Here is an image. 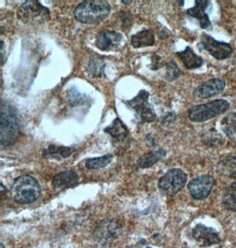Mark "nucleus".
<instances>
[{
	"label": "nucleus",
	"instance_id": "nucleus-1",
	"mask_svg": "<svg viewBox=\"0 0 236 248\" xmlns=\"http://www.w3.org/2000/svg\"><path fill=\"white\" fill-rule=\"evenodd\" d=\"M0 124L1 145L5 147L14 145L19 137L20 124L15 108L4 101L1 104Z\"/></svg>",
	"mask_w": 236,
	"mask_h": 248
},
{
	"label": "nucleus",
	"instance_id": "nucleus-2",
	"mask_svg": "<svg viewBox=\"0 0 236 248\" xmlns=\"http://www.w3.org/2000/svg\"><path fill=\"white\" fill-rule=\"evenodd\" d=\"M41 186L36 178L29 175L17 177L11 187V195L19 204H30L41 195Z\"/></svg>",
	"mask_w": 236,
	"mask_h": 248
},
{
	"label": "nucleus",
	"instance_id": "nucleus-3",
	"mask_svg": "<svg viewBox=\"0 0 236 248\" xmlns=\"http://www.w3.org/2000/svg\"><path fill=\"white\" fill-rule=\"evenodd\" d=\"M111 6L106 1H84L78 5L74 16L79 22L84 24H97L107 18Z\"/></svg>",
	"mask_w": 236,
	"mask_h": 248
},
{
	"label": "nucleus",
	"instance_id": "nucleus-4",
	"mask_svg": "<svg viewBox=\"0 0 236 248\" xmlns=\"http://www.w3.org/2000/svg\"><path fill=\"white\" fill-rule=\"evenodd\" d=\"M230 105L225 99H217L208 103L196 105L188 111L189 118L194 123H204L226 113Z\"/></svg>",
	"mask_w": 236,
	"mask_h": 248
},
{
	"label": "nucleus",
	"instance_id": "nucleus-5",
	"mask_svg": "<svg viewBox=\"0 0 236 248\" xmlns=\"http://www.w3.org/2000/svg\"><path fill=\"white\" fill-rule=\"evenodd\" d=\"M17 17L26 24H41L51 18L50 10L39 1H26L19 7Z\"/></svg>",
	"mask_w": 236,
	"mask_h": 248
},
{
	"label": "nucleus",
	"instance_id": "nucleus-6",
	"mask_svg": "<svg viewBox=\"0 0 236 248\" xmlns=\"http://www.w3.org/2000/svg\"><path fill=\"white\" fill-rule=\"evenodd\" d=\"M187 175L180 169H173L167 171L159 181L160 191L166 196H174L184 187Z\"/></svg>",
	"mask_w": 236,
	"mask_h": 248
},
{
	"label": "nucleus",
	"instance_id": "nucleus-7",
	"mask_svg": "<svg viewBox=\"0 0 236 248\" xmlns=\"http://www.w3.org/2000/svg\"><path fill=\"white\" fill-rule=\"evenodd\" d=\"M149 93L142 90L134 98L125 102L128 107L135 111L143 123H152L157 119L156 113L149 103Z\"/></svg>",
	"mask_w": 236,
	"mask_h": 248
},
{
	"label": "nucleus",
	"instance_id": "nucleus-8",
	"mask_svg": "<svg viewBox=\"0 0 236 248\" xmlns=\"http://www.w3.org/2000/svg\"><path fill=\"white\" fill-rule=\"evenodd\" d=\"M122 230L118 222L114 220H103L98 223L94 232V238L100 245H108L118 238Z\"/></svg>",
	"mask_w": 236,
	"mask_h": 248
},
{
	"label": "nucleus",
	"instance_id": "nucleus-9",
	"mask_svg": "<svg viewBox=\"0 0 236 248\" xmlns=\"http://www.w3.org/2000/svg\"><path fill=\"white\" fill-rule=\"evenodd\" d=\"M200 45L216 60L227 59L230 57L233 52V48L229 44L218 41L206 33H204L201 36Z\"/></svg>",
	"mask_w": 236,
	"mask_h": 248
},
{
	"label": "nucleus",
	"instance_id": "nucleus-10",
	"mask_svg": "<svg viewBox=\"0 0 236 248\" xmlns=\"http://www.w3.org/2000/svg\"><path fill=\"white\" fill-rule=\"evenodd\" d=\"M215 181L212 176L209 175L198 176L190 182L189 185L191 196L195 200H204L210 195Z\"/></svg>",
	"mask_w": 236,
	"mask_h": 248
},
{
	"label": "nucleus",
	"instance_id": "nucleus-11",
	"mask_svg": "<svg viewBox=\"0 0 236 248\" xmlns=\"http://www.w3.org/2000/svg\"><path fill=\"white\" fill-rule=\"evenodd\" d=\"M192 237L203 248L210 247L221 242V238L215 230L204 224H197L192 230Z\"/></svg>",
	"mask_w": 236,
	"mask_h": 248
},
{
	"label": "nucleus",
	"instance_id": "nucleus-12",
	"mask_svg": "<svg viewBox=\"0 0 236 248\" xmlns=\"http://www.w3.org/2000/svg\"><path fill=\"white\" fill-rule=\"evenodd\" d=\"M226 87V82L221 78H213L195 89L194 95L200 98H210L220 94Z\"/></svg>",
	"mask_w": 236,
	"mask_h": 248
},
{
	"label": "nucleus",
	"instance_id": "nucleus-13",
	"mask_svg": "<svg viewBox=\"0 0 236 248\" xmlns=\"http://www.w3.org/2000/svg\"><path fill=\"white\" fill-rule=\"evenodd\" d=\"M122 40L120 33L113 31H100L97 36L96 46L101 51H110L118 46Z\"/></svg>",
	"mask_w": 236,
	"mask_h": 248
},
{
	"label": "nucleus",
	"instance_id": "nucleus-14",
	"mask_svg": "<svg viewBox=\"0 0 236 248\" xmlns=\"http://www.w3.org/2000/svg\"><path fill=\"white\" fill-rule=\"evenodd\" d=\"M79 179V176L75 171H63L53 177L52 186L58 191L65 190L67 188H72L77 186Z\"/></svg>",
	"mask_w": 236,
	"mask_h": 248
},
{
	"label": "nucleus",
	"instance_id": "nucleus-15",
	"mask_svg": "<svg viewBox=\"0 0 236 248\" xmlns=\"http://www.w3.org/2000/svg\"><path fill=\"white\" fill-rule=\"evenodd\" d=\"M209 4H210L209 1L196 0L195 6L187 10V14L189 16L196 18L199 21L202 29H208L211 25L209 16L206 13V7Z\"/></svg>",
	"mask_w": 236,
	"mask_h": 248
},
{
	"label": "nucleus",
	"instance_id": "nucleus-16",
	"mask_svg": "<svg viewBox=\"0 0 236 248\" xmlns=\"http://www.w3.org/2000/svg\"><path fill=\"white\" fill-rule=\"evenodd\" d=\"M104 132L110 135L117 142H122L124 140H128L129 137L128 127L118 117L114 120L110 126L104 129Z\"/></svg>",
	"mask_w": 236,
	"mask_h": 248
},
{
	"label": "nucleus",
	"instance_id": "nucleus-17",
	"mask_svg": "<svg viewBox=\"0 0 236 248\" xmlns=\"http://www.w3.org/2000/svg\"><path fill=\"white\" fill-rule=\"evenodd\" d=\"M176 55L179 57L187 69L198 68L204 63V60L200 56L196 55L190 46L187 47L184 51L177 52Z\"/></svg>",
	"mask_w": 236,
	"mask_h": 248
},
{
	"label": "nucleus",
	"instance_id": "nucleus-18",
	"mask_svg": "<svg viewBox=\"0 0 236 248\" xmlns=\"http://www.w3.org/2000/svg\"><path fill=\"white\" fill-rule=\"evenodd\" d=\"M75 151L74 146H62V145H49L47 148L43 151V156L47 159H66L72 155Z\"/></svg>",
	"mask_w": 236,
	"mask_h": 248
},
{
	"label": "nucleus",
	"instance_id": "nucleus-19",
	"mask_svg": "<svg viewBox=\"0 0 236 248\" xmlns=\"http://www.w3.org/2000/svg\"><path fill=\"white\" fill-rule=\"evenodd\" d=\"M131 44L134 48L152 46L155 44L154 33L150 30L140 31L132 36Z\"/></svg>",
	"mask_w": 236,
	"mask_h": 248
},
{
	"label": "nucleus",
	"instance_id": "nucleus-20",
	"mask_svg": "<svg viewBox=\"0 0 236 248\" xmlns=\"http://www.w3.org/2000/svg\"><path fill=\"white\" fill-rule=\"evenodd\" d=\"M165 155H166V152L163 149L147 153L139 158L137 166L141 169H147L156 164L161 159H163Z\"/></svg>",
	"mask_w": 236,
	"mask_h": 248
},
{
	"label": "nucleus",
	"instance_id": "nucleus-21",
	"mask_svg": "<svg viewBox=\"0 0 236 248\" xmlns=\"http://www.w3.org/2000/svg\"><path fill=\"white\" fill-rule=\"evenodd\" d=\"M223 205L230 211H236V181L232 183L224 192Z\"/></svg>",
	"mask_w": 236,
	"mask_h": 248
},
{
	"label": "nucleus",
	"instance_id": "nucleus-22",
	"mask_svg": "<svg viewBox=\"0 0 236 248\" xmlns=\"http://www.w3.org/2000/svg\"><path fill=\"white\" fill-rule=\"evenodd\" d=\"M221 128L227 137L236 139V113H232L224 117L221 122Z\"/></svg>",
	"mask_w": 236,
	"mask_h": 248
},
{
	"label": "nucleus",
	"instance_id": "nucleus-23",
	"mask_svg": "<svg viewBox=\"0 0 236 248\" xmlns=\"http://www.w3.org/2000/svg\"><path fill=\"white\" fill-rule=\"evenodd\" d=\"M113 158L112 155H103L97 158H90L86 160V167L88 170H100L109 165L112 162Z\"/></svg>",
	"mask_w": 236,
	"mask_h": 248
},
{
	"label": "nucleus",
	"instance_id": "nucleus-24",
	"mask_svg": "<svg viewBox=\"0 0 236 248\" xmlns=\"http://www.w3.org/2000/svg\"><path fill=\"white\" fill-rule=\"evenodd\" d=\"M220 172L226 176L236 174V157H230L221 160L220 162Z\"/></svg>",
	"mask_w": 236,
	"mask_h": 248
},
{
	"label": "nucleus",
	"instance_id": "nucleus-25",
	"mask_svg": "<svg viewBox=\"0 0 236 248\" xmlns=\"http://www.w3.org/2000/svg\"><path fill=\"white\" fill-rule=\"evenodd\" d=\"M180 70L175 62H171L167 63L166 65V78L169 81H174L175 79L179 78L180 76Z\"/></svg>",
	"mask_w": 236,
	"mask_h": 248
},
{
	"label": "nucleus",
	"instance_id": "nucleus-26",
	"mask_svg": "<svg viewBox=\"0 0 236 248\" xmlns=\"http://www.w3.org/2000/svg\"><path fill=\"white\" fill-rule=\"evenodd\" d=\"M123 4H126V5H129V4H130L131 3V1H126V0H122L121 1Z\"/></svg>",
	"mask_w": 236,
	"mask_h": 248
},
{
	"label": "nucleus",
	"instance_id": "nucleus-27",
	"mask_svg": "<svg viewBox=\"0 0 236 248\" xmlns=\"http://www.w3.org/2000/svg\"><path fill=\"white\" fill-rule=\"evenodd\" d=\"M0 248H5V246H4V244L1 243V246H0Z\"/></svg>",
	"mask_w": 236,
	"mask_h": 248
},
{
	"label": "nucleus",
	"instance_id": "nucleus-28",
	"mask_svg": "<svg viewBox=\"0 0 236 248\" xmlns=\"http://www.w3.org/2000/svg\"></svg>",
	"mask_w": 236,
	"mask_h": 248
}]
</instances>
